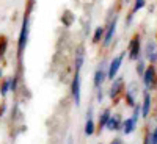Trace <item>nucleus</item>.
<instances>
[{
    "label": "nucleus",
    "mask_w": 157,
    "mask_h": 144,
    "mask_svg": "<svg viewBox=\"0 0 157 144\" xmlns=\"http://www.w3.org/2000/svg\"><path fill=\"white\" fill-rule=\"evenodd\" d=\"M145 58L155 66V63H157V50H155V41L154 39H149V41L146 42L145 46Z\"/></svg>",
    "instance_id": "1a4fd4ad"
},
{
    "label": "nucleus",
    "mask_w": 157,
    "mask_h": 144,
    "mask_svg": "<svg viewBox=\"0 0 157 144\" xmlns=\"http://www.w3.org/2000/svg\"><path fill=\"white\" fill-rule=\"evenodd\" d=\"M121 114H110L109 121L105 124V128L109 130V132H118V130H121Z\"/></svg>",
    "instance_id": "9d476101"
},
{
    "label": "nucleus",
    "mask_w": 157,
    "mask_h": 144,
    "mask_svg": "<svg viewBox=\"0 0 157 144\" xmlns=\"http://www.w3.org/2000/svg\"><path fill=\"white\" fill-rule=\"evenodd\" d=\"M29 36H30V14H25L22 25H21V31L17 38V55L22 57L25 47L29 44Z\"/></svg>",
    "instance_id": "f257e3e1"
},
{
    "label": "nucleus",
    "mask_w": 157,
    "mask_h": 144,
    "mask_svg": "<svg viewBox=\"0 0 157 144\" xmlns=\"http://www.w3.org/2000/svg\"><path fill=\"white\" fill-rule=\"evenodd\" d=\"M112 82H113V83H112V86H110V89H109V96H110L112 99H116L118 94L123 91L124 82H123V77H115Z\"/></svg>",
    "instance_id": "9b49d317"
},
{
    "label": "nucleus",
    "mask_w": 157,
    "mask_h": 144,
    "mask_svg": "<svg viewBox=\"0 0 157 144\" xmlns=\"http://www.w3.org/2000/svg\"><path fill=\"white\" fill-rule=\"evenodd\" d=\"M116 28H118V16L115 14L110 20H109V25H107V28L105 31H104V38H102V46L104 47H110L112 42H113V38L116 35Z\"/></svg>",
    "instance_id": "7ed1b4c3"
},
{
    "label": "nucleus",
    "mask_w": 157,
    "mask_h": 144,
    "mask_svg": "<svg viewBox=\"0 0 157 144\" xmlns=\"http://www.w3.org/2000/svg\"><path fill=\"white\" fill-rule=\"evenodd\" d=\"M105 80H107V66H105V63H102V64H99V68L94 72V78H93L94 88H102Z\"/></svg>",
    "instance_id": "0eeeda50"
},
{
    "label": "nucleus",
    "mask_w": 157,
    "mask_h": 144,
    "mask_svg": "<svg viewBox=\"0 0 157 144\" xmlns=\"http://www.w3.org/2000/svg\"><path fill=\"white\" fill-rule=\"evenodd\" d=\"M124 57H126V52H121L120 55H116V57H113V58L110 60L109 66H107V80H113V78L118 75Z\"/></svg>",
    "instance_id": "39448f33"
},
{
    "label": "nucleus",
    "mask_w": 157,
    "mask_h": 144,
    "mask_svg": "<svg viewBox=\"0 0 157 144\" xmlns=\"http://www.w3.org/2000/svg\"><path fill=\"white\" fill-rule=\"evenodd\" d=\"M83 61H85V47L80 46V47H77V50H75V61H74L75 71H82Z\"/></svg>",
    "instance_id": "ddd939ff"
},
{
    "label": "nucleus",
    "mask_w": 157,
    "mask_h": 144,
    "mask_svg": "<svg viewBox=\"0 0 157 144\" xmlns=\"http://www.w3.org/2000/svg\"><path fill=\"white\" fill-rule=\"evenodd\" d=\"M140 107H141V117H148L152 107V96L148 89L143 91V102L140 103Z\"/></svg>",
    "instance_id": "6e6552de"
},
{
    "label": "nucleus",
    "mask_w": 157,
    "mask_h": 144,
    "mask_svg": "<svg viewBox=\"0 0 157 144\" xmlns=\"http://www.w3.org/2000/svg\"><path fill=\"white\" fill-rule=\"evenodd\" d=\"M134 16H135V14H132V13H129V14H127V19H126V25H127V27L134 22Z\"/></svg>",
    "instance_id": "393cba45"
},
{
    "label": "nucleus",
    "mask_w": 157,
    "mask_h": 144,
    "mask_svg": "<svg viewBox=\"0 0 157 144\" xmlns=\"http://www.w3.org/2000/svg\"><path fill=\"white\" fill-rule=\"evenodd\" d=\"M124 2H126V3H129V2H130V0H124Z\"/></svg>",
    "instance_id": "c85d7f7f"
},
{
    "label": "nucleus",
    "mask_w": 157,
    "mask_h": 144,
    "mask_svg": "<svg viewBox=\"0 0 157 144\" xmlns=\"http://www.w3.org/2000/svg\"><path fill=\"white\" fill-rule=\"evenodd\" d=\"M2 75H3V71H2V69H0V78H2Z\"/></svg>",
    "instance_id": "cd10ccee"
},
{
    "label": "nucleus",
    "mask_w": 157,
    "mask_h": 144,
    "mask_svg": "<svg viewBox=\"0 0 157 144\" xmlns=\"http://www.w3.org/2000/svg\"><path fill=\"white\" fill-rule=\"evenodd\" d=\"M134 94H135V91H130V89L126 91V102H127V105H129V107H134L135 103H137Z\"/></svg>",
    "instance_id": "a211bd4d"
},
{
    "label": "nucleus",
    "mask_w": 157,
    "mask_h": 144,
    "mask_svg": "<svg viewBox=\"0 0 157 144\" xmlns=\"http://www.w3.org/2000/svg\"><path fill=\"white\" fill-rule=\"evenodd\" d=\"M99 144H101V142H99Z\"/></svg>",
    "instance_id": "7c9ffc66"
},
{
    "label": "nucleus",
    "mask_w": 157,
    "mask_h": 144,
    "mask_svg": "<svg viewBox=\"0 0 157 144\" xmlns=\"http://www.w3.org/2000/svg\"><path fill=\"white\" fill-rule=\"evenodd\" d=\"M104 31H105V27H102V25H99V27L94 28V33H93V44H99V42L102 41Z\"/></svg>",
    "instance_id": "dca6fc26"
},
{
    "label": "nucleus",
    "mask_w": 157,
    "mask_h": 144,
    "mask_svg": "<svg viewBox=\"0 0 157 144\" xmlns=\"http://www.w3.org/2000/svg\"><path fill=\"white\" fill-rule=\"evenodd\" d=\"M8 93H10V78H6V80L2 83V88H0V96L6 97Z\"/></svg>",
    "instance_id": "412c9836"
},
{
    "label": "nucleus",
    "mask_w": 157,
    "mask_h": 144,
    "mask_svg": "<svg viewBox=\"0 0 157 144\" xmlns=\"http://www.w3.org/2000/svg\"><path fill=\"white\" fill-rule=\"evenodd\" d=\"M110 144H123V141H121V138H115Z\"/></svg>",
    "instance_id": "bb28decb"
},
{
    "label": "nucleus",
    "mask_w": 157,
    "mask_h": 144,
    "mask_svg": "<svg viewBox=\"0 0 157 144\" xmlns=\"http://www.w3.org/2000/svg\"><path fill=\"white\" fill-rule=\"evenodd\" d=\"M104 99V93H102V88H98V102L101 103Z\"/></svg>",
    "instance_id": "a878e982"
},
{
    "label": "nucleus",
    "mask_w": 157,
    "mask_h": 144,
    "mask_svg": "<svg viewBox=\"0 0 157 144\" xmlns=\"http://www.w3.org/2000/svg\"><path fill=\"white\" fill-rule=\"evenodd\" d=\"M71 94H72L75 107H78V105H80V102H82V78H80V71H75V74H74L72 83H71Z\"/></svg>",
    "instance_id": "20e7f679"
},
{
    "label": "nucleus",
    "mask_w": 157,
    "mask_h": 144,
    "mask_svg": "<svg viewBox=\"0 0 157 144\" xmlns=\"http://www.w3.org/2000/svg\"><path fill=\"white\" fill-rule=\"evenodd\" d=\"M10 91L11 93H16L17 91V77H10Z\"/></svg>",
    "instance_id": "5701e85b"
},
{
    "label": "nucleus",
    "mask_w": 157,
    "mask_h": 144,
    "mask_svg": "<svg viewBox=\"0 0 157 144\" xmlns=\"http://www.w3.org/2000/svg\"><path fill=\"white\" fill-rule=\"evenodd\" d=\"M146 144H157V130L152 128L146 136Z\"/></svg>",
    "instance_id": "6ab92c4d"
},
{
    "label": "nucleus",
    "mask_w": 157,
    "mask_h": 144,
    "mask_svg": "<svg viewBox=\"0 0 157 144\" xmlns=\"http://www.w3.org/2000/svg\"><path fill=\"white\" fill-rule=\"evenodd\" d=\"M6 46H8L6 39H5V38H2V39H0V57H3L5 50H6Z\"/></svg>",
    "instance_id": "b1692460"
},
{
    "label": "nucleus",
    "mask_w": 157,
    "mask_h": 144,
    "mask_svg": "<svg viewBox=\"0 0 157 144\" xmlns=\"http://www.w3.org/2000/svg\"><path fill=\"white\" fill-rule=\"evenodd\" d=\"M132 108H134V114H132V119H134V121H135V122L138 124V119L141 117V107H140V103L137 102V103H135V105H134Z\"/></svg>",
    "instance_id": "aec40b11"
},
{
    "label": "nucleus",
    "mask_w": 157,
    "mask_h": 144,
    "mask_svg": "<svg viewBox=\"0 0 157 144\" xmlns=\"http://www.w3.org/2000/svg\"><path fill=\"white\" fill-rule=\"evenodd\" d=\"M145 6H146V0H134V5H132L130 13H132V14H137V13L141 11Z\"/></svg>",
    "instance_id": "f3484780"
},
{
    "label": "nucleus",
    "mask_w": 157,
    "mask_h": 144,
    "mask_svg": "<svg viewBox=\"0 0 157 144\" xmlns=\"http://www.w3.org/2000/svg\"><path fill=\"white\" fill-rule=\"evenodd\" d=\"M145 69H146V64H145V61H143L141 58H140V60H137V68H135V71H137V74H138L140 77L143 75Z\"/></svg>",
    "instance_id": "4be33fe9"
},
{
    "label": "nucleus",
    "mask_w": 157,
    "mask_h": 144,
    "mask_svg": "<svg viewBox=\"0 0 157 144\" xmlns=\"http://www.w3.org/2000/svg\"><path fill=\"white\" fill-rule=\"evenodd\" d=\"M127 55H129V60H132V61H137L141 58V36L138 33L134 35L132 39L129 41Z\"/></svg>",
    "instance_id": "f03ea898"
},
{
    "label": "nucleus",
    "mask_w": 157,
    "mask_h": 144,
    "mask_svg": "<svg viewBox=\"0 0 157 144\" xmlns=\"http://www.w3.org/2000/svg\"><path fill=\"white\" fill-rule=\"evenodd\" d=\"M110 114H112V110H110V108H105V110H104V111L99 114V122H98L99 130H102L104 127H105V124H107V121H109Z\"/></svg>",
    "instance_id": "2eb2a0df"
},
{
    "label": "nucleus",
    "mask_w": 157,
    "mask_h": 144,
    "mask_svg": "<svg viewBox=\"0 0 157 144\" xmlns=\"http://www.w3.org/2000/svg\"><path fill=\"white\" fill-rule=\"evenodd\" d=\"M135 128H137V122L132 119V117H126V119H123V122H121V130H123L124 135L134 133Z\"/></svg>",
    "instance_id": "f8f14e48"
},
{
    "label": "nucleus",
    "mask_w": 157,
    "mask_h": 144,
    "mask_svg": "<svg viewBox=\"0 0 157 144\" xmlns=\"http://www.w3.org/2000/svg\"><path fill=\"white\" fill-rule=\"evenodd\" d=\"M141 78H143V85H145V88L148 91L155 86V66H154V64H151V66H148L145 69Z\"/></svg>",
    "instance_id": "423d86ee"
},
{
    "label": "nucleus",
    "mask_w": 157,
    "mask_h": 144,
    "mask_svg": "<svg viewBox=\"0 0 157 144\" xmlns=\"http://www.w3.org/2000/svg\"><path fill=\"white\" fill-rule=\"evenodd\" d=\"M83 132H85L86 136H93V135H94V132H96V122H94V119H93V116L86 117V122H85Z\"/></svg>",
    "instance_id": "4468645a"
},
{
    "label": "nucleus",
    "mask_w": 157,
    "mask_h": 144,
    "mask_svg": "<svg viewBox=\"0 0 157 144\" xmlns=\"http://www.w3.org/2000/svg\"><path fill=\"white\" fill-rule=\"evenodd\" d=\"M143 144H146V138H145V141H143Z\"/></svg>",
    "instance_id": "c756f323"
}]
</instances>
